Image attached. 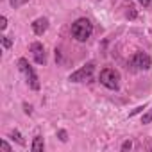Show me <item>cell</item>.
<instances>
[{
    "instance_id": "cell-1",
    "label": "cell",
    "mask_w": 152,
    "mask_h": 152,
    "mask_svg": "<svg viewBox=\"0 0 152 152\" xmlns=\"http://www.w3.org/2000/svg\"><path fill=\"white\" fill-rule=\"evenodd\" d=\"M93 32V23L88 18H79L72 25V36L77 41H86Z\"/></svg>"
},
{
    "instance_id": "cell-2",
    "label": "cell",
    "mask_w": 152,
    "mask_h": 152,
    "mask_svg": "<svg viewBox=\"0 0 152 152\" xmlns=\"http://www.w3.org/2000/svg\"><path fill=\"white\" fill-rule=\"evenodd\" d=\"M18 68H20V72L23 73V77H25L29 88H31V90H39V79H38L36 72L32 70V66L29 64V61H27L25 57H20V59H18Z\"/></svg>"
},
{
    "instance_id": "cell-3",
    "label": "cell",
    "mask_w": 152,
    "mask_h": 152,
    "mask_svg": "<svg viewBox=\"0 0 152 152\" xmlns=\"http://www.w3.org/2000/svg\"><path fill=\"white\" fill-rule=\"evenodd\" d=\"M99 81H100V84H104L109 90H118L120 88V73L115 68H106L100 72Z\"/></svg>"
},
{
    "instance_id": "cell-4",
    "label": "cell",
    "mask_w": 152,
    "mask_h": 152,
    "mask_svg": "<svg viewBox=\"0 0 152 152\" xmlns=\"http://www.w3.org/2000/svg\"><path fill=\"white\" fill-rule=\"evenodd\" d=\"M93 70H95V63L90 61L83 68H79L77 72H73L70 77H68V81L70 83H84V81H90L91 75H93Z\"/></svg>"
},
{
    "instance_id": "cell-5",
    "label": "cell",
    "mask_w": 152,
    "mask_h": 152,
    "mask_svg": "<svg viewBox=\"0 0 152 152\" xmlns=\"http://www.w3.org/2000/svg\"><path fill=\"white\" fill-rule=\"evenodd\" d=\"M129 66H131L132 70H136V72H140V70H148V68H150V57H148L145 52H136V54L131 57Z\"/></svg>"
},
{
    "instance_id": "cell-6",
    "label": "cell",
    "mask_w": 152,
    "mask_h": 152,
    "mask_svg": "<svg viewBox=\"0 0 152 152\" xmlns=\"http://www.w3.org/2000/svg\"><path fill=\"white\" fill-rule=\"evenodd\" d=\"M31 52H32L34 61H36L38 64H45V63H47V57H45V48H43V45H41L39 41L31 43Z\"/></svg>"
},
{
    "instance_id": "cell-7",
    "label": "cell",
    "mask_w": 152,
    "mask_h": 152,
    "mask_svg": "<svg viewBox=\"0 0 152 152\" xmlns=\"http://www.w3.org/2000/svg\"><path fill=\"white\" fill-rule=\"evenodd\" d=\"M47 29H48V20H47V18H38V20H34V23H32V31H34L36 36H41Z\"/></svg>"
},
{
    "instance_id": "cell-8",
    "label": "cell",
    "mask_w": 152,
    "mask_h": 152,
    "mask_svg": "<svg viewBox=\"0 0 152 152\" xmlns=\"http://www.w3.org/2000/svg\"><path fill=\"white\" fill-rule=\"evenodd\" d=\"M43 148H45L43 138H41V136H36L34 141H32V145H31V150H32V152H43Z\"/></svg>"
},
{
    "instance_id": "cell-9",
    "label": "cell",
    "mask_w": 152,
    "mask_h": 152,
    "mask_svg": "<svg viewBox=\"0 0 152 152\" xmlns=\"http://www.w3.org/2000/svg\"><path fill=\"white\" fill-rule=\"evenodd\" d=\"M150 122H152V109H148L141 118V124H150Z\"/></svg>"
},
{
    "instance_id": "cell-10",
    "label": "cell",
    "mask_w": 152,
    "mask_h": 152,
    "mask_svg": "<svg viewBox=\"0 0 152 152\" xmlns=\"http://www.w3.org/2000/svg\"><path fill=\"white\" fill-rule=\"evenodd\" d=\"M0 39H2V45H4V48H9V47H11V39H9L7 36H2Z\"/></svg>"
},
{
    "instance_id": "cell-11",
    "label": "cell",
    "mask_w": 152,
    "mask_h": 152,
    "mask_svg": "<svg viewBox=\"0 0 152 152\" xmlns=\"http://www.w3.org/2000/svg\"><path fill=\"white\" fill-rule=\"evenodd\" d=\"M13 138H16V141H18L20 145H25V141H23V138L20 136V132H18V131H15V132H13Z\"/></svg>"
},
{
    "instance_id": "cell-12",
    "label": "cell",
    "mask_w": 152,
    "mask_h": 152,
    "mask_svg": "<svg viewBox=\"0 0 152 152\" xmlns=\"http://www.w3.org/2000/svg\"><path fill=\"white\" fill-rule=\"evenodd\" d=\"M6 27H7V18H6V16H2V18H0V29L4 31Z\"/></svg>"
},
{
    "instance_id": "cell-13",
    "label": "cell",
    "mask_w": 152,
    "mask_h": 152,
    "mask_svg": "<svg viewBox=\"0 0 152 152\" xmlns=\"http://www.w3.org/2000/svg\"><path fill=\"white\" fill-rule=\"evenodd\" d=\"M2 150H4V152H11V145H9L7 141H2Z\"/></svg>"
},
{
    "instance_id": "cell-14",
    "label": "cell",
    "mask_w": 152,
    "mask_h": 152,
    "mask_svg": "<svg viewBox=\"0 0 152 152\" xmlns=\"http://www.w3.org/2000/svg\"><path fill=\"white\" fill-rule=\"evenodd\" d=\"M127 9H129V11H127V16H131V18H134V16H136V13H134V7H132V6H129Z\"/></svg>"
},
{
    "instance_id": "cell-15",
    "label": "cell",
    "mask_w": 152,
    "mask_h": 152,
    "mask_svg": "<svg viewBox=\"0 0 152 152\" xmlns=\"http://www.w3.org/2000/svg\"><path fill=\"white\" fill-rule=\"evenodd\" d=\"M131 147H132V143H131V141L127 140V141H124V145H122V150H129Z\"/></svg>"
},
{
    "instance_id": "cell-16",
    "label": "cell",
    "mask_w": 152,
    "mask_h": 152,
    "mask_svg": "<svg viewBox=\"0 0 152 152\" xmlns=\"http://www.w3.org/2000/svg\"><path fill=\"white\" fill-rule=\"evenodd\" d=\"M9 2H11V6H13V7L16 9V7H18V6L22 4V0H9Z\"/></svg>"
},
{
    "instance_id": "cell-17",
    "label": "cell",
    "mask_w": 152,
    "mask_h": 152,
    "mask_svg": "<svg viewBox=\"0 0 152 152\" xmlns=\"http://www.w3.org/2000/svg\"><path fill=\"white\" fill-rule=\"evenodd\" d=\"M59 138H61V141H66L68 138H66V131H59Z\"/></svg>"
},
{
    "instance_id": "cell-18",
    "label": "cell",
    "mask_w": 152,
    "mask_h": 152,
    "mask_svg": "<svg viewBox=\"0 0 152 152\" xmlns=\"http://www.w3.org/2000/svg\"><path fill=\"white\" fill-rule=\"evenodd\" d=\"M138 2H140V4H141V6H148V4H150V2H152V0H138Z\"/></svg>"
}]
</instances>
